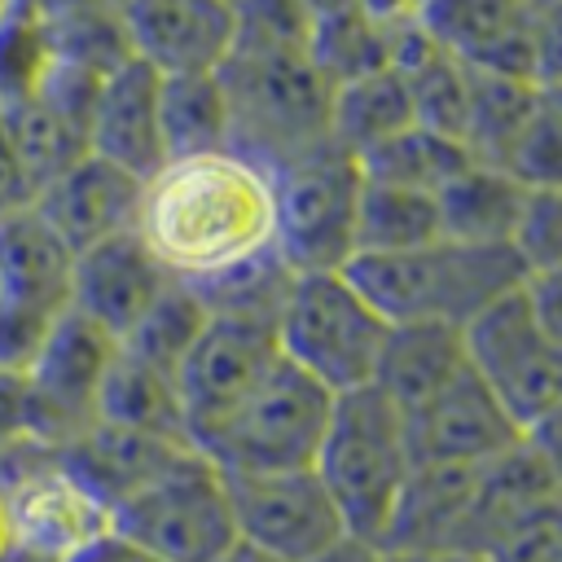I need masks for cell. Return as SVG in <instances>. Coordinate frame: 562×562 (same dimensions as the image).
<instances>
[{
	"mask_svg": "<svg viewBox=\"0 0 562 562\" xmlns=\"http://www.w3.org/2000/svg\"><path fill=\"white\" fill-rule=\"evenodd\" d=\"M136 233L180 281H211L277 250L272 171L237 149L162 162L145 180Z\"/></svg>",
	"mask_w": 562,
	"mask_h": 562,
	"instance_id": "1",
	"label": "cell"
},
{
	"mask_svg": "<svg viewBox=\"0 0 562 562\" xmlns=\"http://www.w3.org/2000/svg\"><path fill=\"white\" fill-rule=\"evenodd\" d=\"M391 325L465 329L479 312L522 290L531 263L518 246H479L439 237L400 255H356L342 268Z\"/></svg>",
	"mask_w": 562,
	"mask_h": 562,
	"instance_id": "2",
	"label": "cell"
},
{
	"mask_svg": "<svg viewBox=\"0 0 562 562\" xmlns=\"http://www.w3.org/2000/svg\"><path fill=\"white\" fill-rule=\"evenodd\" d=\"M233 149L263 171L334 140V79L316 66L312 48H233L220 66Z\"/></svg>",
	"mask_w": 562,
	"mask_h": 562,
	"instance_id": "3",
	"label": "cell"
},
{
	"mask_svg": "<svg viewBox=\"0 0 562 562\" xmlns=\"http://www.w3.org/2000/svg\"><path fill=\"white\" fill-rule=\"evenodd\" d=\"M342 514L356 544L382 549L395 505L413 479V448L404 413L378 386L334 395V413L312 465Z\"/></svg>",
	"mask_w": 562,
	"mask_h": 562,
	"instance_id": "4",
	"label": "cell"
},
{
	"mask_svg": "<svg viewBox=\"0 0 562 562\" xmlns=\"http://www.w3.org/2000/svg\"><path fill=\"white\" fill-rule=\"evenodd\" d=\"M391 321L360 294V285L338 272H294L285 294L277 342L281 356L316 378L329 395L373 386Z\"/></svg>",
	"mask_w": 562,
	"mask_h": 562,
	"instance_id": "5",
	"label": "cell"
},
{
	"mask_svg": "<svg viewBox=\"0 0 562 562\" xmlns=\"http://www.w3.org/2000/svg\"><path fill=\"white\" fill-rule=\"evenodd\" d=\"M329 413L334 395L281 356V364L246 395V404L224 426H215L198 443V452L211 457L224 474L312 470Z\"/></svg>",
	"mask_w": 562,
	"mask_h": 562,
	"instance_id": "6",
	"label": "cell"
},
{
	"mask_svg": "<svg viewBox=\"0 0 562 562\" xmlns=\"http://www.w3.org/2000/svg\"><path fill=\"white\" fill-rule=\"evenodd\" d=\"M110 527L162 562H215L237 544L228 479L198 448L176 457L154 483L127 496L110 514Z\"/></svg>",
	"mask_w": 562,
	"mask_h": 562,
	"instance_id": "7",
	"label": "cell"
},
{
	"mask_svg": "<svg viewBox=\"0 0 562 562\" xmlns=\"http://www.w3.org/2000/svg\"><path fill=\"white\" fill-rule=\"evenodd\" d=\"M277 255L294 272H338L356 259V211L364 171L351 149L325 140L272 171Z\"/></svg>",
	"mask_w": 562,
	"mask_h": 562,
	"instance_id": "8",
	"label": "cell"
},
{
	"mask_svg": "<svg viewBox=\"0 0 562 562\" xmlns=\"http://www.w3.org/2000/svg\"><path fill=\"white\" fill-rule=\"evenodd\" d=\"M461 338L470 369L518 422V430L562 400V338L540 321L527 285L479 312Z\"/></svg>",
	"mask_w": 562,
	"mask_h": 562,
	"instance_id": "9",
	"label": "cell"
},
{
	"mask_svg": "<svg viewBox=\"0 0 562 562\" xmlns=\"http://www.w3.org/2000/svg\"><path fill=\"white\" fill-rule=\"evenodd\" d=\"M277 364H281L277 325L211 312L206 329L176 369L189 443L198 448L215 426H224Z\"/></svg>",
	"mask_w": 562,
	"mask_h": 562,
	"instance_id": "10",
	"label": "cell"
},
{
	"mask_svg": "<svg viewBox=\"0 0 562 562\" xmlns=\"http://www.w3.org/2000/svg\"><path fill=\"white\" fill-rule=\"evenodd\" d=\"M119 342L75 307L53 325L35 364L26 369V439L61 448L97 422V395Z\"/></svg>",
	"mask_w": 562,
	"mask_h": 562,
	"instance_id": "11",
	"label": "cell"
},
{
	"mask_svg": "<svg viewBox=\"0 0 562 562\" xmlns=\"http://www.w3.org/2000/svg\"><path fill=\"white\" fill-rule=\"evenodd\" d=\"M224 479L237 518V540L281 562H316L351 540L316 470L224 474Z\"/></svg>",
	"mask_w": 562,
	"mask_h": 562,
	"instance_id": "12",
	"label": "cell"
},
{
	"mask_svg": "<svg viewBox=\"0 0 562 562\" xmlns=\"http://www.w3.org/2000/svg\"><path fill=\"white\" fill-rule=\"evenodd\" d=\"M9 509L26 562H70L110 531V505L92 496L61 465V457L53 448H40L35 439H26L13 465Z\"/></svg>",
	"mask_w": 562,
	"mask_h": 562,
	"instance_id": "13",
	"label": "cell"
},
{
	"mask_svg": "<svg viewBox=\"0 0 562 562\" xmlns=\"http://www.w3.org/2000/svg\"><path fill=\"white\" fill-rule=\"evenodd\" d=\"M119 22L158 75H211L237 48V0H119Z\"/></svg>",
	"mask_w": 562,
	"mask_h": 562,
	"instance_id": "14",
	"label": "cell"
},
{
	"mask_svg": "<svg viewBox=\"0 0 562 562\" xmlns=\"http://www.w3.org/2000/svg\"><path fill=\"white\" fill-rule=\"evenodd\" d=\"M413 465H483L522 439L518 422L496 404L474 369L457 373L426 404L404 413Z\"/></svg>",
	"mask_w": 562,
	"mask_h": 562,
	"instance_id": "15",
	"label": "cell"
},
{
	"mask_svg": "<svg viewBox=\"0 0 562 562\" xmlns=\"http://www.w3.org/2000/svg\"><path fill=\"white\" fill-rule=\"evenodd\" d=\"M171 281L176 277L132 228V233L105 237L75 255L70 307L88 316L97 329H105L114 342H123Z\"/></svg>",
	"mask_w": 562,
	"mask_h": 562,
	"instance_id": "16",
	"label": "cell"
},
{
	"mask_svg": "<svg viewBox=\"0 0 562 562\" xmlns=\"http://www.w3.org/2000/svg\"><path fill=\"white\" fill-rule=\"evenodd\" d=\"M158 88L162 75L140 57H123L119 66H110L88 110V154L132 171L136 180H149L167 162Z\"/></svg>",
	"mask_w": 562,
	"mask_h": 562,
	"instance_id": "17",
	"label": "cell"
},
{
	"mask_svg": "<svg viewBox=\"0 0 562 562\" xmlns=\"http://www.w3.org/2000/svg\"><path fill=\"white\" fill-rule=\"evenodd\" d=\"M75 250L31 206L0 215V312L57 325L70 312Z\"/></svg>",
	"mask_w": 562,
	"mask_h": 562,
	"instance_id": "18",
	"label": "cell"
},
{
	"mask_svg": "<svg viewBox=\"0 0 562 562\" xmlns=\"http://www.w3.org/2000/svg\"><path fill=\"white\" fill-rule=\"evenodd\" d=\"M140 198H145V180H136L132 171L105 158L83 154L35 198V211L79 255L105 237L132 233L140 224Z\"/></svg>",
	"mask_w": 562,
	"mask_h": 562,
	"instance_id": "19",
	"label": "cell"
},
{
	"mask_svg": "<svg viewBox=\"0 0 562 562\" xmlns=\"http://www.w3.org/2000/svg\"><path fill=\"white\" fill-rule=\"evenodd\" d=\"M417 26L457 61L496 75H527V0H426Z\"/></svg>",
	"mask_w": 562,
	"mask_h": 562,
	"instance_id": "20",
	"label": "cell"
},
{
	"mask_svg": "<svg viewBox=\"0 0 562 562\" xmlns=\"http://www.w3.org/2000/svg\"><path fill=\"white\" fill-rule=\"evenodd\" d=\"M189 448L193 443H184V439H162V435H140V430H123L110 422H92L70 443H61L57 457L114 514L127 496H136L145 483H154Z\"/></svg>",
	"mask_w": 562,
	"mask_h": 562,
	"instance_id": "21",
	"label": "cell"
},
{
	"mask_svg": "<svg viewBox=\"0 0 562 562\" xmlns=\"http://www.w3.org/2000/svg\"><path fill=\"white\" fill-rule=\"evenodd\" d=\"M435 198H439L443 237L479 241V246H518L531 206V189L514 171L479 158L465 171H457Z\"/></svg>",
	"mask_w": 562,
	"mask_h": 562,
	"instance_id": "22",
	"label": "cell"
},
{
	"mask_svg": "<svg viewBox=\"0 0 562 562\" xmlns=\"http://www.w3.org/2000/svg\"><path fill=\"white\" fill-rule=\"evenodd\" d=\"M465 338L452 325H391L373 386L395 400L400 413L426 404L457 373H465Z\"/></svg>",
	"mask_w": 562,
	"mask_h": 562,
	"instance_id": "23",
	"label": "cell"
},
{
	"mask_svg": "<svg viewBox=\"0 0 562 562\" xmlns=\"http://www.w3.org/2000/svg\"><path fill=\"white\" fill-rule=\"evenodd\" d=\"M97 422L189 443L176 378L145 364L140 356H132L123 347L114 351V360L105 369V382H101V395H97Z\"/></svg>",
	"mask_w": 562,
	"mask_h": 562,
	"instance_id": "24",
	"label": "cell"
},
{
	"mask_svg": "<svg viewBox=\"0 0 562 562\" xmlns=\"http://www.w3.org/2000/svg\"><path fill=\"white\" fill-rule=\"evenodd\" d=\"M162 149L167 162L233 149V110L220 70L211 75H162L158 88Z\"/></svg>",
	"mask_w": 562,
	"mask_h": 562,
	"instance_id": "25",
	"label": "cell"
},
{
	"mask_svg": "<svg viewBox=\"0 0 562 562\" xmlns=\"http://www.w3.org/2000/svg\"><path fill=\"white\" fill-rule=\"evenodd\" d=\"M413 123H417L413 92L395 66L356 75L334 88V140L356 158Z\"/></svg>",
	"mask_w": 562,
	"mask_h": 562,
	"instance_id": "26",
	"label": "cell"
},
{
	"mask_svg": "<svg viewBox=\"0 0 562 562\" xmlns=\"http://www.w3.org/2000/svg\"><path fill=\"white\" fill-rule=\"evenodd\" d=\"M443 237L439 198L422 189H400L364 180L356 211V255H400Z\"/></svg>",
	"mask_w": 562,
	"mask_h": 562,
	"instance_id": "27",
	"label": "cell"
},
{
	"mask_svg": "<svg viewBox=\"0 0 562 562\" xmlns=\"http://www.w3.org/2000/svg\"><path fill=\"white\" fill-rule=\"evenodd\" d=\"M0 123L13 140V154L35 189V198L61 176L70 171L83 154H88V127L79 119H70L66 110L48 105L44 97H31V101H18V105H4L0 110Z\"/></svg>",
	"mask_w": 562,
	"mask_h": 562,
	"instance_id": "28",
	"label": "cell"
},
{
	"mask_svg": "<svg viewBox=\"0 0 562 562\" xmlns=\"http://www.w3.org/2000/svg\"><path fill=\"white\" fill-rule=\"evenodd\" d=\"M470 162H474V154L461 140H452V136H443V132H435L426 123H413V127H404V132H395L382 145L360 154L364 180L422 189V193H439Z\"/></svg>",
	"mask_w": 562,
	"mask_h": 562,
	"instance_id": "29",
	"label": "cell"
},
{
	"mask_svg": "<svg viewBox=\"0 0 562 562\" xmlns=\"http://www.w3.org/2000/svg\"><path fill=\"white\" fill-rule=\"evenodd\" d=\"M206 321H211V307H206L202 290H198L193 281H180V277H176V281L158 294V303L140 316V325H136L119 347L176 378L180 360L189 356V347L198 342V334L206 329Z\"/></svg>",
	"mask_w": 562,
	"mask_h": 562,
	"instance_id": "30",
	"label": "cell"
},
{
	"mask_svg": "<svg viewBox=\"0 0 562 562\" xmlns=\"http://www.w3.org/2000/svg\"><path fill=\"white\" fill-rule=\"evenodd\" d=\"M53 61H57V44L48 22H40L31 9L9 0L0 13V110L31 101L44 88Z\"/></svg>",
	"mask_w": 562,
	"mask_h": 562,
	"instance_id": "31",
	"label": "cell"
},
{
	"mask_svg": "<svg viewBox=\"0 0 562 562\" xmlns=\"http://www.w3.org/2000/svg\"><path fill=\"white\" fill-rule=\"evenodd\" d=\"M505 171H514L527 189H562V83L536 88L527 119L505 154Z\"/></svg>",
	"mask_w": 562,
	"mask_h": 562,
	"instance_id": "32",
	"label": "cell"
},
{
	"mask_svg": "<svg viewBox=\"0 0 562 562\" xmlns=\"http://www.w3.org/2000/svg\"><path fill=\"white\" fill-rule=\"evenodd\" d=\"M492 562H562V487L531 501L492 544Z\"/></svg>",
	"mask_w": 562,
	"mask_h": 562,
	"instance_id": "33",
	"label": "cell"
},
{
	"mask_svg": "<svg viewBox=\"0 0 562 562\" xmlns=\"http://www.w3.org/2000/svg\"><path fill=\"white\" fill-rule=\"evenodd\" d=\"M518 250L531 268L562 259V189H531V206L518 233Z\"/></svg>",
	"mask_w": 562,
	"mask_h": 562,
	"instance_id": "34",
	"label": "cell"
},
{
	"mask_svg": "<svg viewBox=\"0 0 562 562\" xmlns=\"http://www.w3.org/2000/svg\"><path fill=\"white\" fill-rule=\"evenodd\" d=\"M527 75H531L536 88L562 83V0H540V4H531Z\"/></svg>",
	"mask_w": 562,
	"mask_h": 562,
	"instance_id": "35",
	"label": "cell"
},
{
	"mask_svg": "<svg viewBox=\"0 0 562 562\" xmlns=\"http://www.w3.org/2000/svg\"><path fill=\"white\" fill-rule=\"evenodd\" d=\"M522 443L531 448V457L544 465V474L562 487V400L553 408H544L536 422L522 426Z\"/></svg>",
	"mask_w": 562,
	"mask_h": 562,
	"instance_id": "36",
	"label": "cell"
},
{
	"mask_svg": "<svg viewBox=\"0 0 562 562\" xmlns=\"http://www.w3.org/2000/svg\"><path fill=\"white\" fill-rule=\"evenodd\" d=\"M26 439H0V562H26L18 549V531H13V509H9V479L13 465L22 457Z\"/></svg>",
	"mask_w": 562,
	"mask_h": 562,
	"instance_id": "37",
	"label": "cell"
},
{
	"mask_svg": "<svg viewBox=\"0 0 562 562\" xmlns=\"http://www.w3.org/2000/svg\"><path fill=\"white\" fill-rule=\"evenodd\" d=\"M527 299L540 312V321L562 338V259L558 263H544V268H531Z\"/></svg>",
	"mask_w": 562,
	"mask_h": 562,
	"instance_id": "38",
	"label": "cell"
},
{
	"mask_svg": "<svg viewBox=\"0 0 562 562\" xmlns=\"http://www.w3.org/2000/svg\"><path fill=\"white\" fill-rule=\"evenodd\" d=\"M31 202H35V189H31V180H26V171L13 154V140L0 123V215L18 211V206H31Z\"/></svg>",
	"mask_w": 562,
	"mask_h": 562,
	"instance_id": "39",
	"label": "cell"
},
{
	"mask_svg": "<svg viewBox=\"0 0 562 562\" xmlns=\"http://www.w3.org/2000/svg\"><path fill=\"white\" fill-rule=\"evenodd\" d=\"M422 4H426V0H356V9H360L373 26H382V31H404V26H413V22L422 18Z\"/></svg>",
	"mask_w": 562,
	"mask_h": 562,
	"instance_id": "40",
	"label": "cell"
},
{
	"mask_svg": "<svg viewBox=\"0 0 562 562\" xmlns=\"http://www.w3.org/2000/svg\"><path fill=\"white\" fill-rule=\"evenodd\" d=\"M70 562H162V558H154L149 549H140V544H132V540H123L114 527L101 536V540H92L79 558H70Z\"/></svg>",
	"mask_w": 562,
	"mask_h": 562,
	"instance_id": "41",
	"label": "cell"
},
{
	"mask_svg": "<svg viewBox=\"0 0 562 562\" xmlns=\"http://www.w3.org/2000/svg\"><path fill=\"white\" fill-rule=\"evenodd\" d=\"M378 562H492L487 553H457V549H426V553H378Z\"/></svg>",
	"mask_w": 562,
	"mask_h": 562,
	"instance_id": "42",
	"label": "cell"
},
{
	"mask_svg": "<svg viewBox=\"0 0 562 562\" xmlns=\"http://www.w3.org/2000/svg\"><path fill=\"white\" fill-rule=\"evenodd\" d=\"M316 562H378V549L347 540V544H338L334 553H325V558H316Z\"/></svg>",
	"mask_w": 562,
	"mask_h": 562,
	"instance_id": "43",
	"label": "cell"
},
{
	"mask_svg": "<svg viewBox=\"0 0 562 562\" xmlns=\"http://www.w3.org/2000/svg\"><path fill=\"white\" fill-rule=\"evenodd\" d=\"M215 562H281V558H272V553H263V549H255V544L237 540V544H233V549H224Z\"/></svg>",
	"mask_w": 562,
	"mask_h": 562,
	"instance_id": "44",
	"label": "cell"
},
{
	"mask_svg": "<svg viewBox=\"0 0 562 562\" xmlns=\"http://www.w3.org/2000/svg\"><path fill=\"white\" fill-rule=\"evenodd\" d=\"M4 4H9V0H0V13H4Z\"/></svg>",
	"mask_w": 562,
	"mask_h": 562,
	"instance_id": "45",
	"label": "cell"
},
{
	"mask_svg": "<svg viewBox=\"0 0 562 562\" xmlns=\"http://www.w3.org/2000/svg\"><path fill=\"white\" fill-rule=\"evenodd\" d=\"M527 4H540V0H527Z\"/></svg>",
	"mask_w": 562,
	"mask_h": 562,
	"instance_id": "46",
	"label": "cell"
}]
</instances>
